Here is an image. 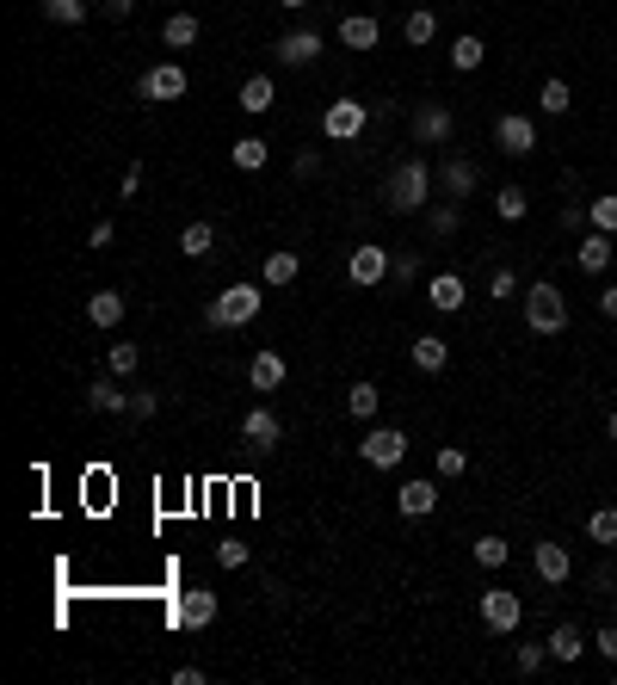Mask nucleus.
<instances>
[{
	"label": "nucleus",
	"mask_w": 617,
	"mask_h": 685,
	"mask_svg": "<svg viewBox=\"0 0 617 685\" xmlns=\"http://www.w3.org/2000/svg\"><path fill=\"white\" fill-rule=\"evenodd\" d=\"M44 7V19H56V25H81L87 19V0H38Z\"/></svg>",
	"instance_id": "nucleus-36"
},
{
	"label": "nucleus",
	"mask_w": 617,
	"mask_h": 685,
	"mask_svg": "<svg viewBox=\"0 0 617 685\" xmlns=\"http://www.w3.org/2000/svg\"><path fill=\"white\" fill-rule=\"evenodd\" d=\"M587 537H593V544H617V507H599L587 519Z\"/></svg>",
	"instance_id": "nucleus-38"
},
{
	"label": "nucleus",
	"mask_w": 617,
	"mask_h": 685,
	"mask_svg": "<svg viewBox=\"0 0 617 685\" xmlns=\"http://www.w3.org/2000/svg\"><path fill=\"white\" fill-rule=\"evenodd\" d=\"M272 99H278L272 75H247V81H241V99H235V105H241L247 118H266V112H272Z\"/></svg>",
	"instance_id": "nucleus-19"
},
{
	"label": "nucleus",
	"mask_w": 617,
	"mask_h": 685,
	"mask_svg": "<svg viewBox=\"0 0 617 685\" xmlns=\"http://www.w3.org/2000/svg\"><path fill=\"white\" fill-rule=\"evenodd\" d=\"M482 56H488V50H482V38H457V44H451V68H457V75H476Z\"/></svg>",
	"instance_id": "nucleus-34"
},
{
	"label": "nucleus",
	"mask_w": 617,
	"mask_h": 685,
	"mask_svg": "<svg viewBox=\"0 0 617 685\" xmlns=\"http://www.w3.org/2000/svg\"><path fill=\"white\" fill-rule=\"evenodd\" d=\"M278 7H290V13H297V7H309V0H278Z\"/></svg>",
	"instance_id": "nucleus-49"
},
{
	"label": "nucleus",
	"mask_w": 617,
	"mask_h": 685,
	"mask_svg": "<svg viewBox=\"0 0 617 685\" xmlns=\"http://www.w3.org/2000/svg\"><path fill=\"white\" fill-rule=\"evenodd\" d=\"M358 457H365L371 470H395V463L408 457V432L402 426H371L365 445H358Z\"/></svg>",
	"instance_id": "nucleus-4"
},
{
	"label": "nucleus",
	"mask_w": 617,
	"mask_h": 685,
	"mask_svg": "<svg viewBox=\"0 0 617 685\" xmlns=\"http://www.w3.org/2000/svg\"><path fill=\"white\" fill-rule=\"evenodd\" d=\"M611 371H617V358H611Z\"/></svg>",
	"instance_id": "nucleus-52"
},
{
	"label": "nucleus",
	"mask_w": 617,
	"mask_h": 685,
	"mask_svg": "<svg viewBox=\"0 0 617 685\" xmlns=\"http://www.w3.org/2000/svg\"><path fill=\"white\" fill-rule=\"evenodd\" d=\"M105 365H112V377H136L142 352H136V346H112V352H105Z\"/></svg>",
	"instance_id": "nucleus-39"
},
{
	"label": "nucleus",
	"mask_w": 617,
	"mask_h": 685,
	"mask_svg": "<svg viewBox=\"0 0 617 685\" xmlns=\"http://www.w3.org/2000/svg\"><path fill=\"white\" fill-rule=\"evenodd\" d=\"M605 426H611V439H617V408H611V420H605Z\"/></svg>",
	"instance_id": "nucleus-50"
},
{
	"label": "nucleus",
	"mask_w": 617,
	"mask_h": 685,
	"mask_svg": "<svg viewBox=\"0 0 617 685\" xmlns=\"http://www.w3.org/2000/svg\"><path fill=\"white\" fill-rule=\"evenodd\" d=\"M395 266H389V247H352V260H346V278L358 284V291H371V284H383Z\"/></svg>",
	"instance_id": "nucleus-9"
},
{
	"label": "nucleus",
	"mask_w": 617,
	"mask_h": 685,
	"mask_svg": "<svg viewBox=\"0 0 617 685\" xmlns=\"http://www.w3.org/2000/svg\"><path fill=\"white\" fill-rule=\"evenodd\" d=\"M136 99H149V105H173V99H186V68H179V62H155L149 75L136 81Z\"/></svg>",
	"instance_id": "nucleus-5"
},
{
	"label": "nucleus",
	"mask_w": 617,
	"mask_h": 685,
	"mask_svg": "<svg viewBox=\"0 0 617 685\" xmlns=\"http://www.w3.org/2000/svg\"><path fill=\"white\" fill-rule=\"evenodd\" d=\"M365 124H371L365 99H334V105H328V118H321V130H328L334 142H358V136H365Z\"/></svg>",
	"instance_id": "nucleus-8"
},
{
	"label": "nucleus",
	"mask_w": 617,
	"mask_h": 685,
	"mask_svg": "<svg viewBox=\"0 0 617 685\" xmlns=\"http://www.w3.org/2000/svg\"><path fill=\"white\" fill-rule=\"evenodd\" d=\"M457 229V204H439L432 210V235H451Z\"/></svg>",
	"instance_id": "nucleus-45"
},
{
	"label": "nucleus",
	"mask_w": 617,
	"mask_h": 685,
	"mask_svg": "<svg viewBox=\"0 0 617 685\" xmlns=\"http://www.w3.org/2000/svg\"><path fill=\"white\" fill-rule=\"evenodd\" d=\"M488 297H494V303H506V297H519V278H513V272L500 266V272L488 278Z\"/></svg>",
	"instance_id": "nucleus-42"
},
{
	"label": "nucleus",
	"mask_w": 617,
	"mask_h": 685,
	"mask_svg": "<svg viewBox=\"0 0 617 685\" xmlns=\"http://www.w3.org/2000/svg\"><path fill=\"white\" fill-rule=\"evenodd\" d=\"M531 568H537L543 587H562L574 574V556H568V544H531Z\"/></svg>",
	"instance_id": "nucleus-12"
},
{
	"label": "nucleus",
	"mask_w": 617,
	"mask_h": 685,
	"mask_svg": "<svg viewBox=\"0 0 617 685\" xmlns=\"http://www.w3.org/2000/svg\"><path fill=\"white\" fill-rule=\"evenodd\" d=\"M494 210H500V223H525L531 192H525V186H500V192H494Z\"/></svg>",
	"instance_id": "nucleus-29"
},
{
	"label": "nucleus",
	"mask_w": 617,
	"mask_h": 685,
	"mask_svg": "<svg viewBox=\"0 0 617 685\" xmlns=\"http://www.w3.org/2000/svg\"><path fill=\"white\" fill-rule=\"evenodd\" d=\"M340 44H346V50H377V44H383V25H377L371 13H346V19H340Z\"/></svg>",
	"instance_id": "nucleus-13"
},
{
	"label": "nucleus",
	"mask_w": 617,
	"mask_h": 685,
	"mask_svg": "<svg viewBox=\"0 0 617 685\" xmlns=\"http://www.w3.org/2000/svg\"><path fill=\"white\" fill-rule=\"evenodd\" d=\"M587 223H593V229H605V235H617V192L587 198Z\"/></svg>",
	"instance_id": "nucleus-35"
},
{
	"label": "nucleus",
	"mask_w": 617,
	"mask_h": 685,
	"mask_svg": "<svg viewBox=\"0 0 617 685\" xmlns=\"http://www.w3.org/2000/svg\"><path fill=\"white\" fill-rule=\"evenodd\" d=\"M599 315H611V321H617V284H605V291H599Z\"/></svg>",
	"instance_id": "nucleus-47"
},
{
	"label": "nucleus",
	"mask_w": 617,
	"mask_h": 685,
	"mask_svg": "<svg viewBox=\"0 0 617 685\" xmlns=\"http://www.w3.org/2000/svg\"><path fill=\"white\" fill-rule=\"evenodd\" d=\"M550 667V642H525L519 648V673H543Z\"/></svg>",
	"instance_id": "nucleus-40"
},
{
	"label": "nucleus",
	"mask_w": 617,
	"mask_h": 685,
	"mask_svg": "<svg viewBox=\"0 0 617 685\" xmlns=\"http://www.w3.org/2000/svg\"><path fill=\"white\" fill-rule=\"evenodd\" d=\"M260 303H266L260 284H229V291H216L204 303V321H210V328H247V321L260 315Z\"/></svg>",
	"instance_id": "nucleus-2"
},
{
	"label": "nucleus",
	"mask_w": 617,
	"mask_h": 685,
	"mask_svg": "<svg viewBox=\"0 0 617 685\" xmlns=\"http://www.w3.org/2000/svg\"><path fill=\"white\" fill-rule=\"evenodd\" d=\"M346 408H352L358 420H377V408H383V389H377L371 377H358V383L346 389Z\"/></svg>",
	"instance_id": "nucleus-23"
},
{
	"label": "nucleus",
	"mask_w": 617,
	"mask_h": 685,
	"mask_svg": "<svg viewBox=\"0 0 617 685\" xmlns=\"http://www.w3.org/2000/svg\"><path fill=\"white\" fill-rule=\"evenodd\" d=\"M161 44H167V50H192V44H198V19H192V13H173V19L161 25Z\"/></svg>",
	"instance_id": "nucleus-28"
},
{
	"label": "nucleus",
	"mask_w": 617,
	"mask_h": 685,
	"mask_svg": "<svg viewBox=\"0 0 617 685\" xmlns=\"http://www.w3.org/2000/svg\"><path fill=\"white\" fill-rule=\"evenodd\" d=\"M469 550H476V562H482V568H500L506 556H513V544H506V537H476Z\"/></svg>",
	"instance_id": "nucleus-37"
},
{
	"label": "nucleus",
	"mask_w": 617,
	"mask_h": 685,
	"mask_svg": "<svg viewBox=\"0 0 617 685\" xmlns=\"http://www.w3.org/2000/svg\"><path fill=\"white\" fill-rule=\"evenodd\" d=\"M216 562H223V568H241V562H247V544H235V537H229V544H216Z\"/></svg>",
	"instance_id": "nucleus-43"
},
{
	"label": "nucleus",
	"mask_w": 617,
	"mask_h": 685,
	"mask_svg": "<svg viewBox=\"0 0 617 685\" xmlns=\"http://www.w3.org/2000/svg\"><path fill=\"white\" fill-rule=\"evenodd\" d=\"M173 624H179V630H210V624H216V593L186 587V593H179V605H173Z\"/></svg>",
	"instance_id": "nucleus-11"
},
{
	"label": "nucleus",
	"mask_w": 617,
	"mask_h": 685,
	"mask_svg": "<svg viewBox=\"0 0 617 685\" xmlns=\"http://www.w3.org/2000/svg\"><path fill=\"white\" fill-rule=\"evenodd\" d=\"M321 56V31H290V38H278V62L284 68H309Z\"/></svg>",
	"instance_id": "nucleus-15"
},
{
	"label": "nucleus",
	"mask_w": 617,
	"mask_h": 685,
	"mask_svg": "<svg viewBox=\"0 0 617 685\" xmlns=\"http://www.w3.org/2000/svg\"><path fill=\"white\" fill-rule=\"evenodd\" d=\"M266 161H272V142L266 136H235V167L241 173H260Z\"/></svg>",
	"instance_id": "nucleus-24"
},
{
	"label": "nucleus",
	"mask_w": 617,
	"mask_h": 685,
	"mask_svg": "<svg viewBox=\"0 0 617 685\" xmlns=\"http://www.w3.org/2000/svg\"><path fill=\"white\" fill-rule=\"evenodd\" d=\"M611 254H617V241L605 235V229H593V235H580V247H574V260H580V272H605L611 266Z\"/></svg>",
	"instance_id": "nucleus-14"
},
{
	"label": "nucleus",
	"mask_w": 617,
	"mask_h": 685,
	"mask_svg": "<svg viewBox=\"0 0 617 685\" xmlns=\"http://www.w3.org/2000/svg\"><path fill=\"white\" fill-rule=\"evenodd\" d=\"M426 303L439 309V315H457V309L469 303V291H463V278H457V272H439V278L426 284Z\"/></svg>",
	"instance_id": "nucleus-16"
},
{
	"label": "nucleus",
	"mask_w": 617,
	"mask_h": 685,
	"mask_svg": "<svg viewBox=\"0 0 617 685\" xmlns=\"http://www.w3.org/2000/svg\"><path fill=\"white\" fill-rule=\"evenodd\" d=\"M414 7H426V0H414Z\"/></svg>",
	"instance_id": "nucleus-51"
},
{
	"label": "nucleus",
	"mask_w": 617,
	"mask_h": 685,
	"mask_svg": "<svg viewBox=\"0 0 617 685\" xmlns=\"http://www.w3.org/2000/svg\"><path fill=\"white\" fill-rule=\"evenodd\" d=\"M494 149H500V155H513V161L537 155V124H531L525 112H506V118L494 124Z\"/></svg>",
	"instance_id": "nucleus-7"
},
{
	"label": "nucleus",
	"mask_w": 617,
	"mask_h": 685,
	"mask_svg": "<svg viewBox=\"0 0 617 685\" xmlns=\"http://www.w3.org/2000/svg\"><path fill=\"white\" fill-rule=\"evenodd\" d=\"M451 130H457V118L445 105H420L414 112V142H451Z\"/></svg>",
	"instance_id": "nucleus-18"
},
{
	"label": "nucleus",
	"mask_w": 617,
	"mask_h": 685,
	"mask_svg": "<svg viewBox=\"0 0 617 685\" xmlns=\"http://www.w3.org/2000/svg\"><path fill=\"white\" fill-rule=\"evenodd\" d=\"M210 247H216V229H210V223H186V235H179V254H186V260H204Z\"/></svg>",
	"instance_id": "nucleus-32"
},
{
	"label": "nucleus",
	"mask_w": 617,
	"mask_h": 685,
	"mask_svg": "<svg viewBox=\"0 0 617 685\" xmlns=\"http://www.w3.org/2000/svg\"><path fill=\"white\" fill-rule=\"evenodd\" d=\"M155 408H161V402H155V395H149V389H136V395H130V414H136V420H149Z\"/></svg>",
	"instance_id": "nucleus-46"
},
{
	"label": "nucleus",
	"mask_w": 617,
	"mask_h": 685,
	"mask_svg": "<svg viewBox=\"0 0 617 685\" xmlns=\"http://www.w3.org/2000/svg\"><path fill=\"white\" fill-rule=\"evenodd\" d=\"M383 204H389L395 216H414V210H426V204H432V167H426L420 155L395 161V167H389V179H383Z\"/></svg>",
	"instance_id": "nucleus-1"
},
{
	"label": "nucleus",
	"mask_w": 617,
	"mask_h": 685,
	"mask_svg": "<svg viewBox=\"0 0 617 685\" xmlns=\"http://www.w3.org/2000/svg\"><path fill=\"white\" fill-rule=\"evenodd\" d=\"M247 383L260 389V395H272V389H284V352H253V365H247Z\"/></svg>",
	"instance_id": "nucleus-17"
},
{
	"label": "nucleus",
	"mask_w": 617,
	"mask_h": 685,
	"mask_svg": "<svg viewBox=\"0 0 617 685\" xmlns=\"http://www.w3.org/2000/svg\"><path fill=\"white\" fill-rule=\"evenodd\" d=\"M87 408L93 414H130V395H118L112 383H87Z\"/></svg>",
	"instance_id": "nucleus-31"
},
{
	"label": "nucleus",
	"mask_w": 617,
	"mask_h": 685,
	"mask_svg": "<svg viewBox=\"0 0 617 685\" xmlns=\"http://www.w3.org/2000/svg\"><path fill=\"white\" fill-rule=\"evenodd\" d=\"M580 648H587V636H580L574 624H556L550 630V661H580Z\"/></svg>",
	"instance_id": "nucleus-30"
},
{
	"label": "nucleus",
	"mask_w": 617,
	"mask_h": 685,
	"mask_svg": "<svg viewBox=\"0 0 617 685\" xmlns=\"http://www.w3.org/2000/svg\"><path fill=\"white\" fill-rule=\"evenodd\" d=\"M87 321H93V328H118V321H124V297L118 291H93L87 297Z\"/></svg>",
	"instance_id": "nucleus-22"
},
{
	"label": "nucleus",
	"mask_w": 617,
	"mask_h": 685,
	"mask_svg": "<svg viewBox=\"0 0 617 685\" xmlns=\"http://www.w3.org/2000/svg\"><path fill=\"white\" fill-rule=\"evenodd\" d=\"M525 328H531V334H562V328H568V297H562V284L537 278L531 291H525Z\"/></svg>",
	"instance_id": "nucleus-3"
},
{
	"label": "nucleus",
	"mask_w": 617,
	"mask_h": 685,
	"mask_svg": "<svg viewBox=\"0 0 617 685\" xmlns=\"http://www.w3.org/2000/svg\"><path fill=\"white\" fill-rule=\"evenodd\" d=\"M130 7H136V0H105V13H112V19H130Z\"/></svg>",
	"instance_id": "nucleus-48"
},
{
	"label": "nucleus",
	"mask_w": 617,
	"mask_h": 685,
	"mask_svg": "<svg viewBox=\"0 0 617 685\" xmlns=\"http://www.w3.org/2000/svg\"><path fill=\"white\" fill-rule=\"evenodd\" d=\"M432 463H439V476H445V482H457V476L469 470V457H463L457 445H445V451H439V457H432Z\"/></svg>",
	"instance_id": "nucleus-41"
},
{
	"label": "nucleus",
	"mask_w": 617,
	"mask_h": 685,
	"mask_svg": "<svg viewBox=\"0 0 617 685\" xmlns=\"http://www.w3.org/2000/svg\"><path fill=\"white\" fill-rule=\"evenodd\" d=\"M568 105H574L568 81H556V75H550V81L537 87V112H543V118H568Z\"/></svg>",
	"instance_id": "nucleus-26"
},
{
	"label": "nucleus",
	"mask_w": 617,
	"mask_h": 685,
	"mask_svg": "<svg viewBox=\"0 0 617 685\" xmlns=\"http://www.w3.org/2000/svg\"><path fill=\"white\" fill-rule=\"evenodd\" d=\"M414 365H420V371H445V365H451V340L420 334V340H414Z\"/></svg>",
	"instance_id": "nucleus-25"
},
{
	"label": "nucleus",
	"mask_w": 617,
	"mask_h": 685,
	"mask_svg": "<svg viewBox=\"0 0 617 685\" xmlns=\"http://www.w3.org/2000/svg\"><path fill=\"white\" fill-rule=\"evenodd\" d=\"M395 507H402L408 519H426L432 507H439V488H432L426 476H420V482H402V494H395Z\"/></svg>",
	"instance_id": "nucleus-21"
},
{
	"label": "nucleus",
	"mask_w": 617,
	"mask_h": 685,
	"mask_svg": "<svg viewBox=\"0 0 617 685\" xmlns=\"http://www.w3.org/2000/svg\"><path fill=\"white\" fill-rule=\"evenodd\" d=\"M297 272H303V260L290 254V247H278V254H266V266H260V284L266 291H284V284H297Z\"/></svg>",
	"instance_id": "nucleus-20"
},
{
	"label": "nucleus",
	"mask_w": 617,
	"mask_h": 685,
	"mask_svg": "<svg viewBox=\"0 0 617 685\" xmlns=\"http://www.w3.org/2000/svg\"><path fill=\"white\" fill-rule=\"evenodd\" d=\"M593 648H599V655H605V661L617 667V624H605V630L593 636Z\"/></svg>",
	"instance_id": "nucleus-44"
},
{
	"label": "nucleus",
	"mask_w": 617,
	"mask_h": 685,
	"mask_svg": "<svg viewBox=\"0 0 617 685\" xmlns=\"http://www.w3.org/2000/svg\"><path fill=\"white\" fill-rule=\"evenodd\" d=\"M439 186H445L451 198H469V192H476V167H469V161H445V179H439Z\"/></svg>",
	"instance_id": "nucleus-33"
},
{
	"label": "nucleus",
	"mask_w": 617,
	"mask_h": 685,
	"mask_svg": "<svg viewBox=\"0 0 617 685\" xmlns=\"http://www.w3.org/2000/svg\"><path fill=\"white\" fill-rule=\"evenodd\" d=\"M241 445H247V451H278V445H284V420H278L272 408H253V414L241 420Z\"/></svg>",
	"instance_id": "nucleus-10"
},
{
	"label": "nucleus",
	"mask_w": 617,
	"mask_h": 685,
	"mask_svg": "<svg viewBox=\"0 0 617 685\" xmlns=\"http://www.w3.org/2000/svg\"><path fill=\"white\" fill-rule=\"evenodd\" d=\"M402 38L420 50V44H432V38H439V13H432V7H414L408 19H402Z\"/></svg>",
	"instance_id": "nucleus-27"
},
{
	"label": "nucleus",
	"mask_w": 617,
	"mask_h": 685,
	"mask_svg": "<svg viewBox=\"0 0 617 685\" xmlns=\"http://www.w3.org/2000/svg\"><path fill=\"white\" fill-rule=\"evenodd\" d=\"M519 618H525V599H519L513 587H488V593H482V624H488L494 636H513Z\"/></svg>",
	"instance_id": "nucleus-6"
}]
</instances>
